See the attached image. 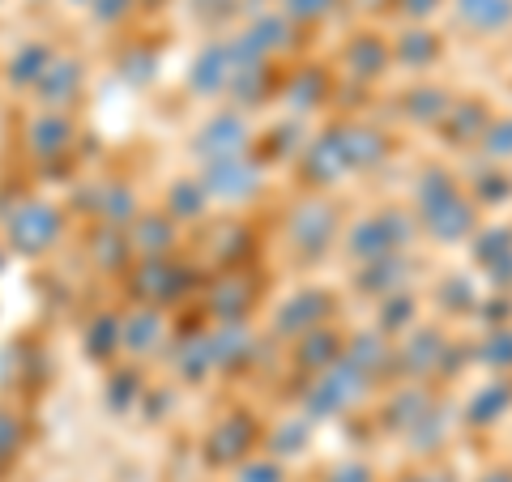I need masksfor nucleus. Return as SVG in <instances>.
<instances>
[{
  "label": "nucleus",
  "instance_id": "obj_38",
  "mask_svg": "<svg viewBox=\"0 0 512 482\" xmlns=\"http://www.w3.org/2000/svg\"><path fill=\"white\" fill-rule=\"evenodd\" d=\"M82 350L94 363H120V312H94L82 329Z\"/></svg>",
  "mask_w": 512,
  "mask_h": 482
},
{
  "label": "nucleus",
  "instance_id": "obj_37",
  "mask_svg": "<svg viewBox=\"0 0 512 482\" xmlns=\"http://www.w3.org/2000/svg\"><path fill=\"white\" fill-rule=\"evenodd\" d=\"M461 184H466L470 201L478 205V210H495V205L512 201V171L487 163V158H483V163H478L470 175H461Z\"/></svg>",
  "mask_w": 512,
  "mask_h": 482
},
{
  "label": "nucleus",
  "instance_id": "obj_3",
  "mask_svg": "<svg viewBox=\"0 0 512 482\" xmlns=\"http://www.w3.org/2000/svg\"><path fill=\"white\" fill-rule=\"evenodd\" d=\"M414 239H419V222H414L410 205H380V210L346 218L342 252L355 265H372L384 261V256L414 252Z\"/></svg>",
  "mask_w": 512,
  "mask_h": 482
},
{
  "label": "nucleus",
  "instance_id": "obj_6",
  "mask_svg": "<svg viewBox=\"0 0 512 482\" xmlns=\"http://www.w3.org/2000/svg\"><path fill=\"white\" fill-rule=\"evenodd\" d=\"M372 389H376V384L367 380L359 367H350L346 359H338L333 367H325V372H316V376L303 380L299 410L308 414L312 423H329V419H342V414L363 406V397Z\"/></svg>",
  "mask_w": 512,
  "mask_h": 482
},
{
  "label": "nucleus",
  "instance_id": "obj_4",
  "mask_svg": "<svg viewBox=\"0 0 512 482\" xmlns=\"http://www.w3.org/2000/svg\"><path fill=\"white\" fill-rule=\"evenodd\" d=\"M342 231H346V214L329 192H308L291 214H286V248L299 261H320L333 248H342Z\"/></svg>",
  "mask_w": 512,
  "mask_h": 482
},
{
  "label": "nucleus",
  "instance_id": "obj_43",
  "mask_svg": "<svg viewBox=\"0 0 512 482\" xmlns=\"http://www.w3.org/2000/svg\"><path fill=\"white\" fill-rule=\"evenodd\" d=\"M338 5H342V0H274V9L286 13V18H291L299 30L333 18V9H338Z\"/></svg>",
  "mask_w": 512,
  "mask_h": 482
},
{
  "label": "nucleus",
  "instance_id": "obj_30",
  "mask_svg": "<svg viewBox=\"0 0 512 482\" xmlns=\"http://www.w3.org/2000/svg\"><path fill=\"white\" fill-rule=\"evenodd\" d=\"M312 128L308 120L299 116H282L274 128H256V158H261L265 167H291L295 158L303 154V146H308Z\"/></svg>",
  "mask_w": 512,
  "mask_h": 482
},
{
  "label": "nucleus",
  "instance_id": "obj_16",
  "mask_svg": "<svg viewBox=\"0 0 512 482\" xmlns=\"http://www.w3.org/2000/svg\"><path fill=\"white\" fill-rule=\"evenodd\" d=\"M22 141H26L30 158H39V163H60V158L73 154V146H77V116L73 111L35 107L26 128H22Z\"/></svg>",
  "mask_w": 512,
  "mask_h": 482
},
{
  "label": "nucleus",
  "instance_id": "obj_27",
  "mask_svg": "<svg viewBox=\"0 0 512 482\" xmlns=\"http://www.w3.org/2000/svg\"><path fill=\"white\" fill-rule=\"evenodd\" d=\"M448 13L470 39H500L512 30V0H448Z\"/></svg>",
  "mask_w": 512,
  "mask_h": 482
},
{
  "label": "nucleus",
  "instance_id": "obj_20",
  "mask_svg": "<svg viewBox=\"0 0 512 482\" xmlns=\"http://www.w3.org/2000/svg\"><path fill=\"white\" fill-rule=\"evenodd\" d=\"M333 133H338V141H342L350 175L355 171H376L384 158L393 154L389 133L376 128V124H367V120H333Z\"/></svg>",
  "mask_w": 512,
  "mask_h": 482
},
{
  "label": "nucleus",
  "instance_id": "obj_44",
  "mask_svg": "<svg viewBox=\"0 0 512 482\" xmlns=\"http://www.w3.org/2000/svg\"><path fill=\"white\" fill-rule=\"evenodd\" d=\"M320 482H384V474L367 457H338L320 470Z\"/></svg>",
  "mask_w": 512,
  "mask_h": 482
},
{
  "label": "nucleus",
  "instance_id": "obj_13",
  "mask_svg": "<svg viewBox=\"0 0 512 482\" xmlns=\"http://www.w3.org/2000/svg\"><path fill=\"white\" fill-rule=\"evenodd\" d=\"M295 171H299V180L308 192H329L346 180L350 167H346V154H342V141L333 133V124L316 128L308 137V146H303V154L295 158Z\"/></svg>",
  "mask_w": 512,
  "mask_h": 482
},
{
  "label": "nucleus",
  "instance_id": "obj_11",
  "mask_svg": "<svg viewBox=\"0 0 512 482\" xmlns=\"http://www.w3.org/2000/svg\"><path fill=\"white\" fill-rule=\"evenodd\" d=\"M175 342L171 333V316L167 308H154V303H133L128 312H120V359L124 363H150L163 359Z\"/></svg>",
  "mask_w": 512,
  "mask_h": 482
},
{
  "label": "nucleus",
  "instance_id": "obj_41",
  "mask_svg": "<svg viewBox=\"0 0 512 482\" xmlns=\"http://www.w3.org/2000/svg\"><path fill=\"white\" fill-rule=\"evenodd\" d=\"M474 359L483 363L491 376H512V325H491L483 346L474 350Z\"/></svg>",
  "mask_w": 512,
  "mask_h": 482
},
{
  "label": "nucleus",
  "instance_id": "obj_40",
  "mask_svg": "<svg viewBox=\"0 0 512 482\" xmlns=\"http://www.w3.org/2000/svg\"><path fill=\"white\" fill-rule=\"evenodd\" d=\"M26 419L22 410L13 406H0V478H5L13 465H18V457L26 453Z\"/></svg>",
  "mask_w": 512,
  "mask_h": 482
},
{
  "label": "nucleus",
  "instance_id": "obj_49",
  "mask_svg": "<svg viewBox=\"0 0 512 482\" xmlns=\"http://www.w3.org/2000/svg\"><path fill=\"white\" fill-rule=\"evenodd\" d=\"M466 482H512V461H487L483 470Z\"/></svg>",
  "mask_w": 512,
  "mask_h": 482
},
{
  "label": "nucleus",
  "instance_id": "obj_50",
  "mask_svg": "<svg viewBox=\"0 0 512 482\" xmlns=\"http://www.w3.org/2000/svg\"><path fill=\"white\" fill-rule=\"evenodd\" d=\"M363 13H393V0H359Z\"/></svg>",
  "mask_w": 512,
  "mask_h": 482
},
{
  "label": "nucleus",
  "instance_id": "obj_1",
  "mask_svg": "<svg viewBox=\"0 0 512 482\" xmlns=\"http://www.w3.org/2000/svg\"><path fill=\"white\" fill-rule=\"evenodd\" d=\"M410 214H414V222H419V235L431 239V244H440V248L470 244L474 231L483 227V210L470 201L461 175L440 167V163H431V167H423L419 175H414Z\"/></svg>",
  "mask_w": 512,
  "mask_h": 482
},
{
  "label": "nucleus",
  "instance_id": "obj_53",
  "mask_svg": "<svg viewBox=\"0 0 512 482\" xmlns=\"http://www.w3.org/2000/svg\"><path fill=\"white\" fill-rule=\"evenodd\" d=\"M0 86H5V73H0Z\"/></svg>",
  "mask_w": 512,
  "mask_h": 482
},
{
  "label": "nucleus",
  "instance_id": "obj_35",
  "mask_svg": "<svg viewBox=\"0 0 512 482\" xmlns=\"http://www.w3.org/2000/svg\"><path fill=\"white\" fill-rule=\"evenodd\" d=\"M342 350H346V337L333 325H325V329H316L308 337H299V342L291 346V359H295V367L303 376H316V372H325V367L338 363Z\"/></svg>",
  "mask_w": 512,
  "mask_h": 482
},
{
  "label": "nucleus",
  "instance_id": "obj_32",
  "mask_svg": "<svg viewBox=\"0 0 512 482\" xmlns=\"http://www.w3.org/2000/svg\"><path fill=\"white\" fill-rule=\"evenodd\" d=\"M158 210H163L167 218H175L180 227H197V222L210 218L214 201H210V192H205L201 175L192 171V175H175V180L163 188V201H158Z\"/></svg>",
  "mask_w": 512,
  "mask_h": 482
},
{
  "label": "nucleus",
  "instance_id": "obj_17",
  "mask_svg": "<svg viewBox=\"0 0 512 482\" xmlns=\"http://www.w3.org/2000/svg\"><path fill=\"white\" fill-rule=\"evenodd\" d=\"M338 73L350 77V82H359V86H372L380 77H389L393 73L389 35H380V30H355L338 56Z\"/></svg>",
  "mask_w": 512,
  "mask_h": 482
},
{
  "label": "nucleus",
  "instance_id": "obj_55",
  "mask_svg": "<svg viewBox=\"0 0 512 482\" xmlns=\"http://www.w3.org/2000/svg\"><path fill=\"white\" fill-rule=\"evenodd\" d=\"M0 5H5V0H0Z\"/></svg>",
  "mask_w": 512,
  "mask_h": 482
},
{
  "label": "nucleus",
  "instance_id": "obj_33",
  "mask_svg": "<svg viewBox=\"0 0 512 482\" xmlns=\"http://www.w3.org/2000/svg\"><path fill=\"white\" fill-rule=\"evenodd\" d=\"M141 210H146V205H141V192L128 180H103L90 197V214L99 218V227H120L124 231Z\"/></svg>",
  "mask_w": 512,
  "mask_h": 482
},
{
  "label": "nucleus",
  "instance_id": "obj_15",
  "mask_svg": "<svg viewBox=\"0 0 512 482\" xmlns=\"http://www.w3.org/2000/svg\"><path fill=\"white\" fill-rule=\"evenodd\" d=\"M86 60L77 56V52H56L52 60V69L43 73V82L30 90V103L43 107V111H73L77 103H82V94H86Z\"/></svg>",
  "mask_w": 512,
  "mask_h": 482
},
{
  "label": "nucleus",
  "instance_id": "obj_14",
  "mask_svg": "<svg viewBox=\"0 0 512 482\" xmlns=\"http://www.w3.org/2000/svg\"><path fill=\"white\" fill-rule=\"evenodd\" d=\"M278 103L282 116H299V120L320 116L333 103V73L320 69V64H295L278 82Z\"/></svg>",
  "mask_w": 512,
  "mask_h": 482
},
{
  "label": "nucleus",
  "instance_id": "obj_8",
  "mask_svg": "<svg viewBox=\"0 0 512 482\" xmlns=\"http://www.w3.org/2000/svg\"><path fill=\"white\" fill-rule=\"evenodd\" d=\"M231 82H235V39L227 30V35H210L192 52L188 73H184V90L197 103H227Z\"/></svg>",
  "mask_w": 512,
  "mask_h": 482
},
{
  "label": "nucleus",
  "instance_id": "obj_28",
  "mask_svg": "<svg viewBox=\"0 0 512 482\" xmlns=\"http://www.w3.org/2000/svg\"><path fill=\"white\" fill-rule=\"evenodd\" d=\"M316 427H320V423H312L303 410L282 414V419L265 423L261 448H265L269 457H278V461H286V465H295L299 457H308V453H312V444H316Z\"/></svg>",
  "mask_w": 512,
  "mask_h": 482
},
{
  "label": "nucleus",
  "instance_id": "obj_54",
  "mask_svg": "<svg viewBox=\"0 0 512 482\" xmlns=\"http://www.w3.org/2000/svg\"><path fill=\"white\" fill-rule=\"evenodd\" d=\"M77 5H82V9H86V0H77Z\"/></svg>",
  "mask_w": 512,
  "mask_h": 482
},
{
  "label": "nucleus",
  "instance_id": "obj_5",
  "mask_svg": "<svg viewBox=\"0 0 512 482\" xmlns=\"http://www.w3.org/2000/svg\"><path fill=\"white\" fill-rule=\"evenodd\" d=\"M252 150H256L252 111L235 107V103H214L210 111H205V120L192 128V137H188V154H192V163L197 167L252 154Z\"/></svg>",
  "mask_w": 512,
  "mask_h": 482
},
{
  "label": "nucleus",
  "instance_id": "obj_34",
  "mask_svg": "<svg viewBox=\"0 0 512 482\" xmlns=\"http://www.w3.org/2000/svg\"><path fill=\"white\" fill-rule=\"evenodd\" d=\"M256 333L252 325H214L210 329V355H214V372H239L256 359Z\"/></svg>",
  "mask_w": 512,
  "mask_h": 482
},
{
  "label": "nucleus",
  "instance_id": "obj_31",
  "mask_svg": "<svg viewBox=\"0 0 512 482\" xmlns=\"http://www.w3.org/2000/svg\"><path fill=\"white\" fill-rule=\"evenodd\" d=\"M457 94L440 86L436 77H414L410 90L402 94V107H397V116L414 128H440V120L448 116V107H453Z\"/></svg>",
  "mask_w": 512,
  "mask_h": 482
},
{
  "label": "nucleus",
  "instance_id": "obj_46",
  "mask_svg": "<svg viewBox=\"0 0 512 482\" xmlns=\"http://www.w3.org/2000/svg\"><path fill=\"white\" fill-rule=\"evenodd\" d=\"M440 9H448V0H393V18L402 26H427Z\"/></svg>",
  "mask_w": 512,
  "mask_h": 482
},
{
  "label": "nucleus",
  "instance_id": "obj_22",
  "mask_svg": "<svg viewBox=\"0 0 512 482\" xmlns=\"http://www.w3.org/2000/svg\"><path fill=\"white\" fill-rule=\"evenodd\" d=\"M192 273L175 265V256H158V261H137L133 265V295L137 303H154V308H171L175 299L188 291Z\"/></svg>",
  "mask_w": 512,
  "mask_h": 482
},
{
  "label": "nucleus",
  "instance_id": "obj_19",
  "mask_svg": "<svg viewBox=\"0 0 512 482\" xmlns=\"http://www.w3.org/2000/svg\"><path fill=\"white\" fill-rule=\"evenodd\" d=\"M393 69H402L410 77H431L444 60V39L431 26H402L397 35H389Z\"/></svg>",
  "mask_w": 512,
  "mask_h": 482
},
{
  "label": "nucleus",
  "instance_id": "obj_47",
  "mask_svg": "<svg viewBox=\"0 0 512 482\" xmlns=\"http://www.w3.org/2000/svg\"><path fill=\"white\" fill-rule=\"evenodd\" d=\"M133 5H141V0H86V13L99 26H120L133 13Z\"/></svg>",
  "mask_w": 512,
  "mask_h": 482
},
{
  "label": "nucleus",
  "instance_id": "obj_52",
  "mask_svg": "<svg viewBox=\"0 0 512 482\" xmlns=\"http://www.w3.org/2000/svg\"><path fill=\"white\" fill-rule=\"evenodd\" d=\"M141 5H167V0H141Z\"/></svg>",
  "mask_w": 512,
  "mask_h": 482
},
{
  "label": "nucleus",
  "instance_id": "obj_39",
  "mask_svg": "<svg viewBox=\"0 0 512 482\" xmlns=\"http://www.w3.org/2000/svg\"><path fill=\"white\" fill-rule=\"evenodd\" d=\"M227 482H295V465L269 457L261 448V453H252L248 461H239L235 470H227Z\"/></svg>",
  "mask_w": 512,
  "mask_h": 482
},
{
  "label": "nucleus",
  "instance_id": "obj_10",
  "mask_svg": "<svg viewBox=\"0 0 512 482\" xmlns=\"http://www.w3.org/2000/svg\"><path fill=\"white\" fill-rule=\"evenodd\" d=\"M453 355H457L453 337H448L440 325L419 320L410 333L397 337V376L414 380V384H431L448 372V359Z\"/></svg>",
  "mask_w": 512,
  "mask_h": 482
},
{
  "label": "nucleus",
  "instance_id": "obj_48",
  "mask_svg": "<svg viewBox=\"0 0 512 482\" xmlns=\"http://www.w3.org/2000/svg\"><path fill=\"white\" fill-rule=\"evenodd\" d=\"M154 69H158V56L150 52L146 60H137L133 52H128L124 60H120V73H124V82H150L154 77Z\"/></svg>",
  "mask_w": 512,
  "mask_h": 482
},
{
  "label": "nucleus",
  "instance_id": "obj_45",
  "mask_svg": "<svg viewBox=\"0 0 512 482\" xmlns=\"http://www.w3.org/2000/svg\"><path fill=\"white\" fill-rule=\"evenodd\" d=\"M389 482H466L457 474V465L448 457H431V461H410L402 474H393Z\"/></svg>",
  "mask_w": 512,
  "mask_h": 482
},
{
  "label": "nucleus",
  "instance_id": "obj_18",
  "mask_svg": "<svg viewBox=\"0 0 512 482\" xmlns=\"http://www.w3.org/2000/svg\"><path fill=\"white\" fill-rule=\"evenodd\" d=\"M256 282L239 269H222L205 291V308L218 325H252V308H256Z\"/></svg>",
  "mask_w": 512,
  "mask_h": 482
},
{
  "label": "nucleus",
  "instance_id": "obj_36",
  "mask_svg": "<svg viewBox=\"0 0 512 482\" xmlns=\"http://www.w3.org/2000/svg\"><path fill=\"white\" fill-rule=\"evenodd\" d=\"M167 359L175 367V376H180L184 384H205L214 372V355H210V333H192L188 342H171Z\"/></svg>",
  "mask_w": 512,
  "mask_h": 482
},
{
  "label": "nucleus",
  "instance_id": "obj_42",
  "mask_svg": "<svg viewBox=\"0 0 512 482\" xmlns=\"http://www.w3.org/2000/svg\"><path fill=\"white\" fill-rule=\"evenodd\" d=\"M478 158L495 167H512V111H495L483 141H478Z\"/></svg>",
  "mask_w": 512,
  "mask_h": 482
},
{
  "label": "nucleus",
  "instance_id": "obj_24",
  "mask_svg": "<svg viewBox=\"0 0 512 482\" xmlns=\"http://www.w3.org/2000/svg\"><path fill=\"white\" fill-rule=\"evenodd\" d=\"M491 116H495V107H487L483 99L457 94L453 107H448V116L440 120L436 133L444 137V146H448V150H474V154H478V141H483Z\"/></svg>",
  "mask_w": 512,
  "mask_h": 482
},
{
  "label": "nucleus",
  "instance_id": "obj_21",
  "mask_svg": "<svg viewBox=\"0 0 512 482\" xmlns=\"http://www.w3.org/2000/svg\"><path fill=\"white\" fill-rule=\"evenodd\" d=\"M180 222L167 218L163 210H141L133 222L124 227V239L128 248H133L137 261H158V256H175V248H180Z\"/></svg>",
  "mask_w": 512,
  "mask_h": 482
},
{
  "label": "nucleus",
  "instance_id": "obj_29",
  "mask_svg": "<svg viewBox=\"0 0 512 482\" xmlns=\"http://www.w3.org/2000/svg\"><path fill=\"white\" fill-rule=\"evenodd\" d=\"M355 291H363L376 303L397 291H414V252L384 256V261H372V265H355Z\"/></svg>",
  "mask_w": 512,
  "mask_h": 482
},
{
  "label": "nucleus",
  "instance_id": "obj_26",
  "mask_svg": "<svg viewBox=\"0 0 512 482\" xmlns=\"http://www.w3.org/2000/svg\"><path fill=\"white\" fill-rule=\"evenodd\" d=\"M56 52H60V47H56L52 39H22L18 47H13V56H9V60H0L5 86L30 99V90H35V86L43 82V73L52 69Z\"/></svg>",
  "mask_w": 512,
  "mask_h": 482
},
{
  "label": "nucleus",
  "instance_id": "obj_9",
  "mask_svg": "<svg viewBox=\"0 0 512 482\" xmlns=\"http://www.w3.org/2000/svg\"><path fill=\"white\" fill-rule=\"evenodd\" d=\"M333 312H338V295L333 291H325V286H299V291H291L274 308L269 333H274L282 346H295L299 337L333 325Z\"/></svg>",
  "mask_w": 512,
  "mask_h": 482
},
{
  "label": "nucleus",
  "instance_id": "obj_12",
  "mask_svg": "<svg viewBox=\"0 0 512 482\" xmlns=\"http://www.w3.org/2000/svg\"><path fill=\"white\" fill-rule=\"evenodd\" d=\"M261 436H265V423L256 419V414L248 410H231V414H222V419L205 431V440H201V453L205 461L214 465V470H235L239 461H248L252 453H261Z\"/></svg>",
  "mask_w": 512,
  "mask_h": 482
},
{
  "label": "nucleus",
  "instance_id": "obj_2",
  "mask_svg": "<svg viewBox=\"0 0 512 482\" xmlns=\"http://www.w3.org/2000/svg\"><path fill=\"white\" fill-rule=\"evenodd\" d=\"M64 235H69V210L60 201L43 197V192H26V197H13L0 214V239H5L9 256L18 261H43L52 256Z\"/></svg>",
  "mask_w": 512,
  "mask_h": 482
},
{
  "label": "nucleus",
  "instance_id": "obj_7",
  "mask_svg": "<svg viewBox=\"0 0 512 482\" xmlns=\"http://www.w3.org/2000/svg\"><path fill=\"white\" fill-rule=\"evenodd\" d=\"M205 192H210L214 210H244L256 197L265 192V180H269V167L261 163L256 154H239V158H222V163H205L197 167Z\"/></svg>",
  "mask_w": 512,
  "mask_h": 482
},
{
  "label": "nucleus",
  "instance_id": "obj_25",
  "mask_svg": "<svg viewBox=\"0 0 512 482\" xmlns=\"http://www.w3.org/2000/svg\"><path fill=\"white\" fill-rule=\"evenodd\" d=\"M239 39H244L252 52H261L265 60H282V56H291L295 52V39H299V26L286 18V13L278 9H261V13H252V18L244 22V30H235Z\"/></svg>",
  "mask_w": 512,
  "mask_h": 482
},
{
  "label": "nucleus",
  "instance_id": "obj_23",
  "mask_svg": "<svg viewBox=\"0 0 512 482\" xmlns=\"http://www.w3.org/2000/svg\"><path fill=\"white\" fill-rule=\"evenodd\" d=\"M466 431H491L512 414V376H487L478 389L457 406Z\"/></svg>",
  "mask_w": 512,
  "mask_h": 482
},
{
  "label": "nucleus",
  "instance_id": "obj_51",
  "mask_svg": "<svg viewBox=\"0 0 512 482\" xmlns=\"http://www.w3.org/2000/svg\"><path fill=\"white\" fill-rule=\"evenodd\" d=\"M9 261H13V256H9V248H5V239H0V273L9 269Z\"/></svg>",
  "mask_w": 512,
  "mask_h": 482
}]
</instances>
